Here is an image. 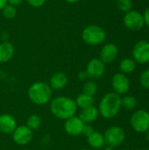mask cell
<instances>
[{
	"label": "cell",
	"instance_id": "6da1fadb",
	"mask_svg": "<svg viewBox=\"0 0 149 150\" xmlns=\"http://www.w3.org/2000/svg\"><path fill=\"white\" fill-rule=\"evenodd\" d=\"M52 113L60 120H68L76 115L77 105L73 98L68 97H57L51 101Z\"/></svg>",
	"mask_w": 149,
	"mask_h": 150
},
{
	"label": "cell",
	"instance_id": "7a4b0ae2",
	"mask_svg": "<svg viewBox=\"0 0 149 150\" xmlns=\"http://www.w3.org/2000/svg\"><path fill=\"white\" fill-rule=\"evenodd\" d=\"M121 109V97L113 92L105 94L99 103V114L105 119L114 118Z\"/></svg>",
	"mask_w": 149,
	"mask_h": 150
},
{
	"label": "cell",
	"instance_id": "3957f363",
	"mask_svg": "<svg viewBox=\"0 0 149 150\" xmlns=\"http://www.w3.org/2000/svg\"><path fill=\"white\" fill-rule=\"evenodd\" d=\"M53 90L48 83L43 82L33 83L28 89L29 99L37 105H44L50 102Z\"/></svg>",
	"mask_w": 149,
	"mask_h": 150
},
{
	"label": "cell",
	"instance_id": "277c9868",
	"mask_svg": "<svg viewBox=\"0 0 149 150\" xmlns=\"http://www.w3.org/2000/svg\"><path fill=\"white\" fill-rule=\"evenodd\" d=\"M83 40L90 46L102 44L106 39V32L97 25H90L83 28L82 32Z\"/></svg>",
	"mask_w": 149,
	"mask_h": 150
},
{
	"label": "cell",
	"instance_id": "5b68a950",
	"mask_svg": "<svg viewBox=\"0 0 149 150\" xmlns=\"http://www.w3.org/2000/svg\"><path fill=\"white\" fill-rule=\"evenodd\" d=\"M104 138L105 145L113 149L119 147L124 142L126 139V132L120 127L112 126L105 130Z\"/></svg>",
	"mask_w": 149,
	"mask_h": 150
},
{
	"label": "cell",
	"instance_id": "8992f818",
	"mask_svg": "<svg viewBox=\"0 0 149 150\" xmlns=\"http://www.w3.org/2000/svg\"><path fill=\"white\" fill-rule=\"evenodd\" d=\"M130 124L135 132L146 133L149 130V112L145 110L135 111L131 116Z\"/></svg>",
	"mask_w": 149,
	"mask_h": 150
},
{
	"label": "cell",
	"instance_id": "52a82bcc",
	"mask_svg": "<svg viewBox=\"0 0 149 150\" xmlns=\"http://www.w3.org/2000/svg\"><path fill=\"white\" fill-rule=\"evenodd\" d=\"M123 22L126 27L132 31H139L145 25L142 13L135 10H131L126 12L123 18Z\"/></svg>",
	"mask_w": 149,
	"mask_h": 150
},
{
	"label": "cell",
	"instance_id": "ba28073f",
	"mask_svg": "<svg viewBox=\"0 0 149 150\" xmlns=\"http://www.w3.org/2000/svg\"><path fill=\"white\" fill-rule=\"evenodd\" d=\"M133 59L139 64H146L149 62V41L142 40L133 46Z\"/></svg>",
	"mask_w": 149,
	"mask_h": 150
},
{
	"label": "cell",
	"instance_id": "9c48e42d",
	"mask_svg": "<svg viewBox=\"0 0 149 150\" xmlns=\"http://www.w3.org/2000/svg\"><path fill=\"white\" fill-rule=\"evenodd\" d=\"M112 86L115 93L119 95L126 94L130 90V80L123 73H116L112 79Z\"/></svg>",
	"mask_w": 149,
	"mask_h": 150
},
{
	"label": "cell",
	"instance_id": "30bf717a",
	"mask_svg": "<svg viewBox=\"0 0 149 150\" xmlns=\"http://www.w3.org/2000/svg\"><path fill=\"white\" fill-rule=\"evenodd\" d=\"M105 71V64L99 58L91 59L86 67L85 72L89 78L98 79L100 78Z\"/></svg>",
	"mask_w": 149,
	"mask_h": 150
},
{
	"label": "cell",
	"instance_id": "8fae6325",
	"mask_svg": "<svg viewBox=\"0 0 149 150\" xmlns=\"http://www.w3.org/2000/svg\"><path fill=\"white\" fill-rule=\"evenodd\" d=\"M32 131L26 126L17 127L12 133V139L14 142L19 146H25L32 140Z\"/></svg>",
	"mask_w": 149,
	"mask_h": 150
},
{
	"label": "cell",
	"instance_id": "7c38bea8",
	"mask_svg": "<svg viewBox=\"0 0 149 150\" xmlns=\"http://www.w3.org/2000/svg\"><path fill=\"white\" fill-rule=\"evenodd\" d=\"M84 123L77 116H73L65 120L64 129L65 132L73 137H77L82 134Z\"/></svg>",
	"mask_w": 149,
	"mask_h": 150
},
{
	"label": "cell",
	"instance_id": "4fadbf2b",
	"mask_svg": "<svg viewBox=\"0 0 149 150\" xmlns=\"http://www.w3.org/2000/svg\"><path fill=\"white\" fill-rule=\"evenodd\" d=\"M119 54L118 47L113 43L105 44L100 50V60L105 63H112L115 61Z\"/></svg>",
	"mask_w": 149,
	"mask_h": 150
},
{
	"label": "cell",
	"instance_id": "5bb4252c",
	"mask_svg": "<svg viewBox=\"0 0 149 150\" xmlns=\"http://www.w3.org/2000/svg\"><path fill=\"white\" fill-rule=\"evenodd\" d=\"M17 127V121L15 118L8 113L0 115V132L5 134H12Z\"/></svg>",
	"mask_w": 149,
	"mask_h": 150
},
{
	"label": "cell",
	"instance_id": "9a60e30c",
	"mask_svg": "<svg viewBox=\"0 0 149 150\" xmlns=\"http://www.w3.org/2000/svg\"><path fill=\"white\" fill-rule=\"evenodd\" d=\"M68 83V77L63 72H55L52 75L49 80V86L52 90L60 91L66 87Z\"/></svg>",
	"mask_w": 149,
	"mask_h": 150
},
{
	"label": "cell",
	"instance_id": "2e32d148",
	"mask_svg": "<svg viewBox=\"0 0 149 150\" xmlns=\"http://www.w3.org/2000/svg\"><path fill=\"white\" fill-rule=\"evenodd\" d=\"M98 116H99L98 108L92 105L88 108L82 109L78 117L84 124H90L94 122L98 118Z\"/></svg>",
	"mask_w": 149,
	"mask_h": 150
},
{
	"label": "cell",
	"instance_id": "e0dca14e",
	"mask_svg": "<svg viewBox=\"0 0 149 150\" xmlns=\"http://www.w3.org/2000/svg\"><path fill=\"white\" fill-rule=\"evenodd\" d=\"M15 49L13 45L7 41H3L0 43V62L4 63L9 62L13 54H14Z\"/></svg>",
	"mask_w": 149,
	"mask_h": 150
},
{
	"label": "cell",
	"instance_id": "ac0fdd59",
	"mask_svg": "<svg viewBox=\"0 0 149 150\" xmlns=\"http://www.w3.org/2000/svg\"><path fill=\"white\" fill-rule=\"evenodd\" d=\"M87 142H88V144L90 145V147H91L92 149H102L105 145L104 134H102L99 132H96V131H94L91 134H90L87 137Z\"/></svg>",
	"mask_w": 149,
	"mask_h": 150
},
{
	"label": "cell",
	"instance_id": "d6986e66",
	"mask_svg": "<svg viewBox=\"0 0 149 150\" xmlns=\"http://www.w3.org/2000/svg\"><path fill=\"white\" fill-rule=\"evenodd\" d=\"M77 107L81 109H85L90 106H92L94 104V97L89 96L84 93H81L76 97V99L75 100Z\"/></svg>",
	"mask_w": 149,
	"mask_h": 150
},
{
	"label": "cell",
	"instance_id": "ffe728a7",
	"mask_svg": "<svg viewBox=\"0 0 149 150\" xmlns=\"http://www.w3.org/2000/svg\"><path fill=\"white\" fill-rule=\"evenodd\" d=\"M136 68V62L133 58H125L119 63V69L121 73L126 75L133 73Z\"/></svg>",
	"mask_w": 149,
	"mask_h": 150
},
{
	"label": "cell",
	"instance_id": "44dd1931",
	"mask_svg": "<svg viewBox=\"0 0 149 150\" xmlns=\"http://www.w3.org/2000/svg\"><path fill=\"white\" fill-rule=\"evenodd\" d=\"M41 125V118L37 114L30 115L26 120V127L32 131L38 130Z\"/></svg>",
	"mask_w": 149,
	"mask_h": 150
},
{
	"label": "cell",
	"instance_id": "7402d4cb",
	"mask_svg": "<svg viewBox=\"0 0 149 150\" xmlns=\"http://www.w3.org/2000/svg\"><path fill=\"white\" fill-rule=\"evenodd\" d=\"M137 99L133 96H125L121 98V107L126 110H133L137 106Z\"/></svg>",
	"mask_w": 149,
	"mask_h": 150
},
{
	"label": "cell",
	"instance_id": "603a6c76",
	"mask_svg": "<svg viewBox=\"0 0 149 150\" xmlns=\"http://www.w3.org/2000/svg\"><path fill=\"white\" fill-rule=\"evenodd\" d=\"M97 92V84L94 81H88L83 86V93L94 97Z\"/></svg>",
	"mask_w": 149,
	"mask_h": 150
},
{
	"label": "cell",
	"instance_id": "cb8c5ba5",
	"mask_svg": "<svg viewBox=\"0 0 149 150\" xmlns=\"http://www.w3.org/2000/svg\"><path fill=\"white\" fill-rule=\"evenodd\" d=\"M2 12L3 15L5 18L7 19H12L16 17L17 15V10L16 7L13 5H11L9 4H7L3 9H2Z\"/></svg>",
	"mask_w": 149,
	"mask_h": 150
},
{
	"label": "cell",
	"instance_id": "d4e9b609",
	"mask_svg": "<svg viewBox=\"0 0 149 150\" xmlns=\"http://www.w3.org/2000/svg\"><path fill=\"white\" fill-rule=\"evenodd\" d=\"M117 7L123 12H127L132 10L133 2L132 0H117Z\"/></svg>",
	"mask_w": 149,
	"mask_h": 150
},
{
	"label": "cell",
	"instance_id": "484cf974",
	"mask_svg": "<svg viewBox=\"0 0 149 150\" xmlns=\"http://www.w3.org/2000/svg\"><path fill=\"white\" fill-rule=\"evenodd\" d=\"M140 83L141 85L144 88V89H149V69L144 70L141 76H140Z\"/></svg>",
	"mask_w": 149,
	"mask_h": 150
},
{
	"label": "cell",
	"instance_id": "4316f807",
	"mask_svg": "<svg viewBox=\"0 0 149 150\" xmlns=\"http://www.w3.org/2000/svg\"><path fill=\"white\" fill-rule=\"evenodd\" d=\"M29 5H31L33 8H40L43 6V4L46 3L47 0H26Z\"/></svg>",
	"mask_w": 149,
	"mask_h": 150
},
{
	"label": "cell",
	"instance_id": "83f0119b",
	"mask_svg": "<svg viewBox=\"0 0 149 150\" xmlns=\"http://www.w3.org/2000/svg\"><path fill=\"white\" fill-rule=\"evenodd\" d=\"M94 132V129L93 127L90 125V124H84L83 126V132H82V134L88 137L90 134H91L92 133Z\"/></svg>",
	"mask_w": 149,
	"mask_h": 150
},
{
	"label": "cell",
	"instance_id": "f1b7e54d",
	"mask_svg": "<svg viewBox=\"0 0 149 150\" xmlns=\"http://www.w3.org/2000/svg\"><path fill=\"white\" fill-rule=\"evenodd\" d=\"M142 15H143V18H144L145 25L149 28V7H148L145 10V11H144V13Z\"/></svg>",
	"mask_w": 149,
	"mask_h": 150
},
{
	"label": "cell",
	"instance_id": "f546056e",
	"mask_svg": "<svg viewBox=\"0 0 149 150\" xmlns=\"http://www.w3.org/2000/svg\"><path fill=\"white\" fill-rule=\"evenodd\" d=\"M24 1H25V0H8V4L16 7V6L21 4Z\"/></svg>",
	"mask_w": 149,
	"mask_h": 150
},
{
	"label": "cell",
	"instance_id": "4dcf8cb0",
	"mask_svg": "<svg viewBox=\"0 0 149 150\" xmlns=\"http://www.w3.org/2000/svg\"><path fill=\"white\" fill-rule=\"evenodd\" d=\"M78 77H79L80 80H82V81H84L85 79L89 78L88 76H87V74H86V72H85V70H84V71H81V72L78 74Z\"/></svg>",
	"mask_w": 149,
	"mask_h": 150
},
{
	"label": "cell",
	"instance_id": "1f68e13d",
	"mask_svg": "<svg viewBox=\"0 0 149 150\" xmlns=\"http://www.w3.org/2000/svg\"><path fill=\"white\" fill-rule=\"evenodd\" d=\"M8 4V0H0V11Z\"/></svg>",
	"mask_w": 149,
	"mask_h": 150
},
{
	"label": "cell",
	"instance_id": "d6a6232c",
	"mask_svg": "<svg viewBox=\"0 0 149 150\" xmlns=\"http://www.w3.org/2000/svg\"><path fill=\"white\" fill-rule=\"evenodd\" d=\"M64 1L68 3V4H76V3H78L81 0H64Z\"/></svg>",
	"mask_w": 149,
	"mask_h": 150
},
{
	"label": "cell",
	"instance_id": "836d02e7",
	"mask_svg": "<svg viewBox=\"0 0 149 150\" xmlns=\"http://www.w3.org/2000/svg\"><path fill=\"white\" fill-rule=\"evenodd\" d=\"M146 133H147V140H148V142H149V130L148 131H147Z\"/></svg>",
	"mask_w": 149,
	"mask_h": 150
},
{
	"label": "cell",
	"instance_id": "e575fe53",
	"mask_svg": "<svg viewBox=\"0 0 149 150\" xmlns=\"http://www.w3.org/2000/svg\"><path fill=\"white\" fill-rule=\"evenodd\" d=\"M105 150H112V148H111V147H109V146H106Z\"/></svg>",
	"mask_w": 149,
	"mask_h": 150
},
{
	"label": "cell",
	"instance_id": "d590c367",
	"mask_svg": "<svg viewBox=\"0 0 149 150\" xmlns=\"http://www.w3.org/2000/svg\"><path fill=\"white\" fill-rule=\"evenodd\" d=\"M82 150H90V149H82Z\"/></svg>",
	"mask_w": 149,
	"mask_h": 150
},
{
	"label": "cell",
	"instance_id": "8d00e7d4",
	"mask_svg": "<svg viewBox=\"0 0 149 150\" xmlns=\"http://www.w3.org/2000/svg\"><path fill=\"white\" fill-rule=\"evenodd\" d=\"M142 150H149L148 149H142Z\"/></svg>",
	"mask_w": 149,
	"mask_h": 150
},
{
	"label": "cell",
	"instance_id": "74e56055",
	"mask_svg": "<svg viewBox=\"0 0 149 150\" xmlns=\"http://www.w3.org/2000/svg\"><path fill=\"white\" fill-rule=\"evenodd\" d=\"M122 150H130V149H122Z\"/></svg>",
	"mask_w": 149,
	"mask_h": 150
}]
</instances>
